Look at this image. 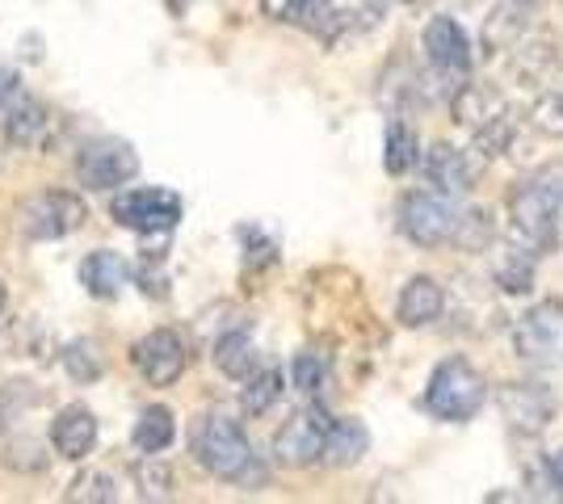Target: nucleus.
I'll return each mask as SVG.
<instances>
[{"instance_id":"1","label":"nucleus","mask_w":563,"mask_h":504,"mask_svg":"<svg viewBox=\"0 0 563 504\" xmlns=\"http://www.w3.org/2000/svg\"><path fill=\"white\" fill-rule=\"evenodd\" d=\"M194 458L202 462V471H211L214 480L257 492L269 480V467L261 462L253 450L249 433L240 429V421H232L228 412H207L194 425Z\"/></svg>"},{"instance_id":"2","label":"nucleus","mask_w":563,"mask_h":504,"mask_svg":"<svg viewBox=\"0 0 563 504\" xmlns=\"http://www.w3.org/2000/svg\"><path fill=\"white\" fill-rule=\"evenodd\" d=\"M563 190V168H542L530 181H521L509 193V215H514V236L530 244L534 253H551L560 236H555V202Z\"/></svg>"},{"instance_id":"3","label":"nucleus","mask_w":563,"mask_h":504,"mask_svg":"<svg viewBox=\"0 0 563 504\" xmlns=\"http://www.w3.org/2000/svg\"><path fill=\"white\" fill-rule=\"evenodd\" d=\"M463 215H467V206L459 198L438 190H412L399 198L396 227L399 236L417 248H446V244H459Z\"/></svg>"},{"instance_id":"4","label":"nucleus","mask_w":563,"mask_h":504,"mask_svg":"<svg viewBox=\"0 0 563 504\" xmlns=\"http://www.w3.org/2000/svg\"><path fill=\"white\" fill-rule=\"evenodd\" d=\"M484 400H488V383H484V374L467 358H446L433 366L429 387H424L429 416H438L446 425H467V421L479 416Z\"/></svg>"},{"instance_id":"5","label":"nucleus","mask_w":563,"mask_h":504,"mask_svg":"<svg viewBox=\"0 0 563 504\" xmlns=\"http://www.w3.org/2000/svg\"><path fill=\"white\" fill-rule=\"evenodd\" d=\"M89 219L85 198L71 190H38L18 202V232L25 240H64Z\"/></svg>"},{"instance_id":"6","label":"nucleus","mask_w":563,"mask_h":504,"mask_svg":"<svg viewBox=\"0 0 563 504\" xmlns=\"http://www.w3.org/2000/svg\"><path fill=\"white\" fill-rule=\"evenodd\" d=\"M181 215H186L181 193L165 190V186H135L110 202V219L140 236H165L181 223Z\"/></svg>"},{"instance_id":"7","label":"nucleus","mask_w":563,"mask_h":504,"mask_svg":"<svg viewBox=\"0 0 563 504\" xmlns=\"http://www.w3.org/2000/svg\"><path fill=\"white\" fill-rule=\"evenodd\" d=\"M514 354L542 370H560L563 366V303L560 299H542L530 312L517 320L514 328Z\"/></svg>"},{"instance_id":"8","label":"nucleus","mask_w":563,"mask_h":504,"mask_svg":"<svg viewBox=\"0 0 563 504\" xmlns=\"http://www.w3.org/2000/svg\"><path fill=\"white\" fill-rule=\"evenodd\" d=\"M329 412L324 404H311V408L295 412L278 433H274V458L290 471H303L316 467L324 458V437H329Z\"/></svg>"},{"instance_id":"9","label":"nucleus","mask_w":563,"mask_h":504,"mask_svg":"<svg viewBox=\"0 0 563 504\" xmlns=\"http://www.w3.org/2000/svg\"><path fill=\"white\" fill-rule=\"evenodd\" d=\"M140 172V156L126 139H93L76 152V181L85 190H118Z\"/></svg>"},{"instance_id":"10","label":"nucleus","mask_w":563,"mask_h":504,"mask_svg":"<svg viewBox=\"0 0 563 504\" xmlns=\"http://www.w3.org/2000/svg\"><path fill=\"white\" fill-rule=\"evenodd\" d=\"M131 366L140 370V379L147 387H173L189 366L186 340L173 333V328H152V333L135 340L131 349Z\"/></svg>"},{"instance_id":"11","label":"nucleus","mask_w":563,"mask_h":504,"mask_svg":"<svg viewBox=\"0 0 563 504\" xmlns=\"http://www.w3.org/2000/svg\"><path fill=\"white\" fill-rule=\"evenodd\" d=\"M496 404H500V416H505V425L521 437H539L551 421H555V412H560V400H555V391L542 383H509L500 387V395H496Z\"/></svg>"},{"instance_id":"12","label":"nucleus","mask_w":563,"mask_h":504,"mask_svg":"<svg viewBox=\"0 0 563 504\" xmlns=\"http://www.w3.org/2000/svg\"><path fill=\"white\" fill-rule=\"evenodd\" d=\"M4 144L25 147V152H43V147L55 144V131H59V119L47 101H34V97H18L9 110H4Z\"/></svg>"},{"instance_id":"13","label":"nucleus","mask_w":563,"mask_h":504,"mask_svg":"<svg viewBox=\"0 0 563 504\" xmlns=\"http://www.w3.org/2000/svg\"><path fill=\"white\" fill-rule=\"evenodd\" d=\"M421 43H424L429 64L450 76H467L471 64H475V51H471L467 30L454 22V18H429Z\"/></svg>"},{"instance_id":"14","label":"nucleus","mask_w":563,"mask_h":504,"mask_svg":"<svg viewBox=\"0 0 563 504\" xmlns=\"http://www.w3.org/2000/svg\"><path fill=\"white\" fill-rule=\"evenodd\" d=\"M442 312H446V290L438 287V278L417 273V278L404 282L396 299V315L404 328H429V324L442 320Z\"/></svg>"},{"instance_id":"15","label":"nucleus","mask_w":563,"mask_h":504,"mask_svg":"<svg viewBox=\"0 0 563 504\" xmlns=\"http://www.w3.org/2000/svg\"><path fill=\"white\" fill-rule=\"evenodd\" d=\"M51 446H55V455L68 458V462L89 458L97 446V416L89 408H80V404L64 408L51 421Z\"/></svg>"},{"instance_id":"16","label":"nucleus","mask_w":563,"mask_h":504,"mask_svg":"<svg viewBox=\"0 0 563 504\" xmlns=\"http://www.w3.org/2000/svg\"><path fill=\"white\" fill-rule=\"evenodd\" d=\"M534 278H539V253L530 244H500L493 257V282L505 294H530L534 290Z\"/></svg>"},{"instance_id":"17","label":"nucleus","mask_w":563,"mask_h":504,"mask_svg":"<svg viewBox=\"0 0 563 504\" xmlns=\"http://www.w3.org/2000/svg\"><path fill=\"white\" fill-rule=\"evenodd\" d=\"M131 282V265L122 261L110 248H97L80 261V287L89 290L93 299H118L122 287Z\"/></svg>"},{"instance_id":"18","label":"nucleus","mask_w":563,"mask_h":504,"mask_svg":"<svg viewBox=\"0 0 563 504\" xmlns=\"http://www.w3.org/2000/svg\"><path fill=\"white\" fill-rule=\"evenodd\" d=\"M450 110H454V119L463 122V126L479 131L493 119H500L509 105H505V93L493 89V85H459L454 97H450Z\"/></svg>"},{"instance_id":"19","label":"nucleus","mask_w":563,"mask_h":504,"mask_svg":"<svg viewBox=\"0 0 563 504\" xmlns=\"http://www.w3.org/2000/svg\"><path fill=\"white\" fill-rule=\"evenodd\" d=\"M371 455V429L357 416H336L329 421V437H324V462L332 467H353Z\"/></svg>"},{"instance_id":"20","label":"nucleus","mask_w":563,"mask_h":504,"mask_svg":"<svg viewBox=\"0 0 563 504\" xmlns=\"http://www.w3.org/2000/svg\"><path fill=\"white\" fill-rule=\"evenodd\" d=\"M424 177H429V186L438 193H450V198H463L471 190V165L467 156L459 152V147L450 144H438L429 156H424Z\"/></svg>"},{"instance_id":"21","label":"nucleus","mask_w":563,"mask_h":504,"mask_svg":"<svg viewBox=\"0 0 563 504\" xmlns=\"http://www.w3.org/2000/svg\"><path fill=\"white\" fill-rule=\"evenodd\" d=\"M526 30H530L526 4H517V0L496 4L493 13L484 18V51H488V55H496V51H514L517 43L526 38Z\"/></svg>"},{"instance_id":"22","label":"nucleus","mask_w":563,"mask_h":504,"mask_svg":"<svg viewBox=\"0 0 563 504\" xmlns=\"http://www.w3.org/2000/svg\"><path fill=\"white\" fill-rule=\"evenodd\" d=\"M214 366L228 374V379H235V383H244L253 370H257V345H253V336L244 333V328H232V333H223L219 340H214Z\"/></svg>"},{"instance_id":"23","label":"nucleus","mask_w":563,"mask_h":504,"mask_svg":"<svg viewBox=\"0 0 563 504\" xmlns=\"http://www.w3.org/2000/svg\"><path fill=\"white\" fill-rule=\"evenodd\" d=\"M173 437H177V416L165 404H147L135 421V429H131V441H135L140 455H165Z\"/></svg>"},{"instance_id":"24","label":"nucleus","mask_w":563,"mask_h":504,"mask_svg":"<svg viewBox=\"0 0 563 504\" xmlns=\"http://www.w3.org/2000/svg\"><path fill=\"white\" fill-rule=\"evenodd\" d=\"M417 160H421V139H417V131L404 119H391L387 122V139H383V168H387L391 177H404V172L417 168Z\"/></svg>"},{"instance_id":"25","label":"nucleus","mask_w":563,"mask_h":504,"mask_svg":"<svg viewBox=\"0 0 563 504\" xmlns=\"http://www.w3.org/2000/svg\"><path fill=\"white\" fill-rule=\"evenodd\" d=\"M51 395L43 391L38 383H30V379H13V383L0 387V433H9L18 421H22L30 408H38V404H47Z\"/></svg>"},{"instance_id":"26","label":"nucleus","mask_w":563,"mask_h":504,"mask_svg":"<svg viewBox=\"0 0 563 504\" xmlns=\"http://www.w3.org/2000/svg\"><path fill=\"white\" fill-rule=\"evenodd\" d=\"M282 395V370L274 366H257L249 379H244V391H240V408L249 416H265V412L278 404Z\"/></svg>"},{"instance_id":"27","label":"nucleus","mask_w":563,"mask_h":504,"mask_svg":"<svg viewBox=\"0 0 563 504\" xmlns=\"http://www.w3.org/2000/svg\"><path fill=\"white\" fill-rule=\"evenodd\" d=\"M0 462H4L9 471H18V475H43L51 467V455L38 437H13V441H4Z\"/></svg>"},{"instance_id":"28","label":"nucleus","mask_w":563,"mask_h":504,"mask_svg":"<svg viewBox=\"0 0 563 504\" xmlns=\"http://www.w3.org/2000/svg\"><path fill=\"white\" fill-rule=\"evenodd\" d=\"M135 488L143 501H168L173 496V467L161 455H143L135 462Z\"/></svg>"},{"instance_id":"29","label":"nucleus","mask_w":563,"mask_h":504,"mask_svg":"<svg viewBox=\"0 0 563 504\" xmlns=\"http://www.w3.org/2000/svg\"><path fill=\"white\" fill-rule=\"evenodd\" d=\"M64 370H68V379L71 383H80V387H89L101 379V370H106V361H101V354H97V345L93 340H71L68 349H64Z\"/></svg>"},{"instance_id":"30","label":"nucleus","mask_w":563,"mask_h":504,"mask_svg":"<svg viewBox=\"0 0 563 504\" xmlns=\"http://www.w3.org/2000/svg\"><path fill=\"white\" fill-rule=\"evenodd\" d=\"M64 501L71 504H114L118 501V483L106 475V471H80L71 480L68 496Z\"/></svg>"},{"instance_id":"31","label":"nucleus","mask_w":563,"mask_h":504,"mask_svg":"<svg viewBox=\"0 0 563 504\" xmlns=\"http://www.w3.org/2000/svg\"><path fill=\"white\" fill-rule=\"evenodd\" d=\"M517 59L514 68L521 76H530V80H542V76H551L560 68V55H555V43H530V47H521L517 43Z\"/></svg>"},{"instance_id":"32","label":"nucleus","mask_w":563,"mask_h":504,"mask_svg":"<svg viewBox=\"0 0 563 504\" xmlns=\"http://www.w3.org/2000/svg\"><path fill=\"white\" fill-rule=\"evenodd\" d=\"M290 379H295V387H299L303 395H316V391L324 387V379H329V361H324V354L303 349V354L295 358V366H290Z\"/></svg>"},{"instance_id":"33","label":"nucleus","mask_w":563,"mask_h":504,"mask_svg":"<svg viewBox=\"0 0 563 504\" xmlns=\"http://www.w3.org/2000/svg\"><path fill=\"white\" fill-rule=\"evenodd\" d=\"M530 122H534V131L547 135V139H563V89L542 93L534 101V110H530Z\"/></svg>"},{"instance_id":"34","label":"nucleus","mask_w":563,"mask_h":504,"mask_svg":"<svg viewBox=\"0 0 563 504\" xmlns=\"http://www.w3.org/2000/svg\"><path fill=\"white\" fill-rule=\"evenodd\" d=\"M509 144H514V119H509V110L500 119L488 122V126H479V139H475L479 156H500V152H509Z\"/></svg>"},{"instance_id":"35","label":"nucleus","mask_w":563,"mask_h":504,"mask_svg":"<svg viewBox=\"0 0 563 504\" xmlns=\"http://www.w3.org/2000/svg\"><path fill=\"white\" fill-rule=\"evenodd\" d=\"M539 496H563V450H555V455H547V462H542L539 471Z\"/></svg>"},{"instance_id":"36","label":"nucleus","mask_w":563,"mask_h":504,"mask_svg":"<svg viewBox=\"0 0 563 504\" xmlns=\"http://www.w3.org/2000/svg\"><path fill=\"white\" fill-rule=\"evenodd\" d=\"M303 4L307 0H261V13H265L269 22H299Z\"/></svg>"},{"instance_id":"37","label":"nucleus","mask_w":563,"mask_h":504,"mask_svg":"<svg viewBox=\"0 0 563 504\" xmlns=\"http://www.w3.org/2000/svg\"><path fill=\"white\" fill-rule=\"evenodd\" d=\"M18 97V72H9V68H0V105H9Z\"/></svg>"},{"instance_id":"38","label":"nucleus","mask_w":563,"mask_h":504,"mask_svg":"<svg viewBox=\"0 0 563 504\" xmlns=\"http://www.w3.org/2000/svg\"><path fill=\"white\" fill-rule=\"evenodd\" d=\"M4 307H9V287L0 282V315H4Z\"/></svg>"},{"instance_id":"39","label":"nucleus","mask_w":563,"mask_h":504,"mask_svg":"<svg viewBox=\"0 0 563 504\" xmlns=\"http://www.w3.org/2000/svg\"><path fill=\"white\" fill-rule=\"evenodd\" d=\"M517 4H526V9H530V4H539V0H517Z\"/></svg>"}]
</instances>
